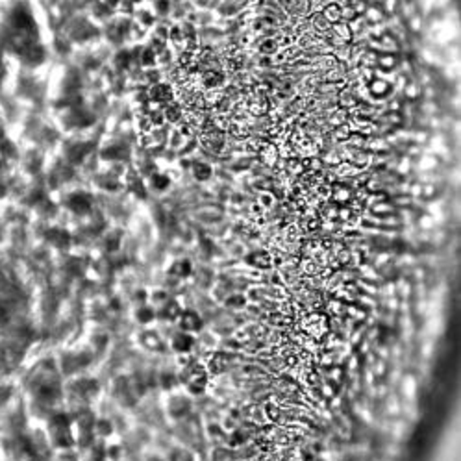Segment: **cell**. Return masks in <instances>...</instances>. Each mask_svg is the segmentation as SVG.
<instances>
[{"instance_id":"d6986e66","label":"cell","mask_w":461,"mask_h":461,"mask_svg":"<svg viewBox=\"0 0 461 461\" xmlns=\"http://www.w3.org/2000/svg\"><path fill=\"white\" fill-rule=\"evenodd\" d=\"M328 32L332 35V41H335V44H346L352 37L348 26H344V24H335V28H330Z\"/></svg>"},{"instance_id":"4dcf8cb0","label":"cell","mask_w":461,"mask_h":461,"mask_svg":"<svg viewBox=\"0 0 461 461\" xmlns=\"http://www.w3.org/2000/svg\"><path fill=\"white\" fill-rule=\"evenodd\" d=\"M93 11H94V15L98 17V19H108V17L111 15V10L106 4H102L100 0H94Z\"/></svg>"},{"instance_id":"5bb4252c","label":"cell","mask_w":461,"mask_h":461,"mask_svg":"<svg viewBox=\"0 0 461 461\" xmlns=\"http://www.w3.org/2000/svg\"><path fill=\"white\" fill-rule=\"evenodd\" d=\"M169 274L174 278H180V280H185V278L193 274V263H191V260H185V258L176 260L169 267Z\"/></svg>"},{"instance_id":"8d00e7d4","label":"cell","mask_w":461,"mask_h":461,"mask_svg":"<svg viewBox=\"0 0 461 461\" xmlns=\"http://www.w3.org/2000/svg\"><path fill=\"white\" fill-rule=\"evenodd\" d=\"M154 6H156V11H158L160 15H165V13H169V10H171V0H156Z\"/></svg>"},{"instance_id":"f1b7e54d","label":"cell","mask_w":461,"mask_h":461,"mask_svg":"<svg viewBox=\"0 0 461 461\" xmlns=\"http://www.w3.org/2000/svg\"><path fill=\"white\" fill-rule=\"evenodd\" d=\"M376 65L382 69V71H391L394 65H396V58L393 54H385V56H378L376 58Z\"/></svg>"},{"instance_id":"52a82bcc","label":"cell","mask_w":461,"mask_h":461,"mask_svg":"<svg viewBox=\"0 0 461 461\" xmlns=\"http://www.w3.org/2000/svg\"><path fill=\"white\" fill-rule=\"evenodd\" d=\"M246 106L252 115H265L269 111V98L265 96V91H260V87H255L248 96Z\"/></svg>"},{"instance_id":"e0dca14e","label":"cell","mask_w":461,"mask_h":461,"mask_svg":"<svg viewBox=\"0 0 461 461\" xmlns=\"http://www.w3.org/2000/svg\"><path fill=\"white\" fill-rule=\"evenodd\" d=\"M258 156H260V160L265 163V165H274L278 161V148L276 144L272 143H265V144H260V148H258Z\"/></svg>"},{"instance_id":"d6a6232c","label":"cell","mask_w":461,"mask_h":461,"mask_svg":"<svg viewBox=\"0 0 461 461\" xmlns=\"http://www.w3.org/2000/svg\"><path fill=\"white\" fill-rule=\"evenodd\" d=\"M311 24H313V28H315L317 32H328V30H330V26H332V24H330V22H328L322 15L313 17Z\"/></svg>"},{"instance_id":"44dd1931","label":"cell","mask_w":461,"mask_h":461,"mask_svg":"<svg viewBox=\"0 0 461 461\" xmlns=\"http://www.w3.org/2000/svg\"><path fill=\"white\" fill-rule=\"evenodd\" d=\"M191 171H193V176L194 180H198V182H206V180H210L211 178V167L208 165V163H204V161H194L193 165H191Z\"/></svg>"},{"instance_id":"ac0fdd59","label":"cell","mask_w":461,"mask_h":461,"mask_svg":"<svg viewBox=\"0 0 461 461\" xmlns=\"http://www.w3.org/2000/svg\"><path fill=\"white\" fill-rule=\"evenodd\" d=\"M135 321L139 322V324H152V322L156 321V310L152 308V305L148 304H141L135 310Z\"/></svg>"},{"instance_id":"60d3db41","label":"cell","mask_w":461,"mask_h":461,"mask_svg":"<svg viewBox=\"0 0 461 461\" xmlns=\"http://www.w3.org/2000/svg\"><path fill=\"white\" fill-rule=\"evenodd\" d=\"M148 80L150 83L154 85V83H158V80H160V74H158V71H150L148 72Z\"/></svg>"},{"instance_id":"7c38bea8","label":"cell","mask_w":461,"mask_h":461,"mask_svg":"<svg viewBox=\"0 0 461 461\" xmlns=\"http://www.w3.org/2000/svg\"><path fill=\"white\" fill-rule=\"evenodd\" d=\"M89 152H91V143L72 144V146H69V150H67L69 163H72V165H80V163H83V160L87 158Z\"/></svg>"},{"instance_id":"cb8c5ba5","label":"cell","mask_w":461,"mask_h":461,"mask_svg":"<svg viewBox=\"0 0 461 461\" xmlns=\"http://www.w3.org/2000/svg\"><path fill=\"white\" fill-rule=\"evenodd\" d=\"M150 185H152V189L160 191V193L161 191H167L169 185H171V178L161 174V172H152L150 174Z\"/></svg>"},{"instance_id":"ab89813d","label":"cell","mask_w":461,"mask_h":461,"mask_svg":"<svg viewBox=\"0 0 461 461\" xmlns=\"http://www.w3.org/2000/svg\"><path fill=\"white\" fill-rule=\"evenodd\" d=\"M100 2H102V4H106V6H108V8H110L111 11H113V10H117V8H119V6L122 4V0H100Z\"/></svg>"},{"instance_id":"2e32d148","label":"cell","mask_w":461,"mask_h":461,"mask_svg":"<svg viewBox=\"0 0 461 461\" xmlns=\"http://www.w3.org/2000/svg\"><path fill=\"white\" fill-rule=\"evenodd\" d=\"M369 91H371V94L374 98H385V96L393 91V87H391V83H389L387 80H383V78H374V80L369 82Z\"/></svg>"},{"instance_id":"d590c367","label":"cell","mask_w":461,"mask_h":461,"mask_svg":"<svg viewBox=\"0 0 461 461\" xmlns=\"http://www.w3.org/2000/svg\"><path fill=\"white\" fill-rule=\"evenodd\" d=\"M169 39L174 41V43H182L183 41V33H182V26H172L169 30Z\"/></svg>"},{"instance_id":"277c9868","label":"cell","mask_w":461,"mask_h":461,"mask_svg":"<svg viewBox=\"0 0 461 461\" xmlns=\"http://www.w3.org/2000/svg\"><path fill=\"white\" fill-rule=\"evenodd\" d=\"M194 335L189 332H183V330H178L174 332L171 339V348L176 352V354H189L191 350L194 348Z\"/></svg>"},{"instance_id":"5b68a950","label":"cell","mask_w":461,"mask_h":461,"mask_svg":"<svg viewBox=\"0 0 461 461\" xmlns=\"http://www.w3.org/2000/svg\"><path fill=\"white\" fill-rule=\"evenodd\" d=\"M182 310L183 308L180 305V302L169 296V298L160 305V310H156V319L167 321V322H176L180 313H182Z\"/></svg>"},{"instance_id":"ba28073f","label":"cell","mask_w":461,"mask_h":461,"mask_svg":"<svg viewBox=\"0 0 461 461\" xmlns=\"http://www.w3.org/2000/svg\"><path fill=\"white\" fill-rule=\"evenodd\" d=\"M128 156H130V150H128L126 144L121 143L106 144L104 148L100 150V158L106 161H124Z\"/></svg>"},{"instance_id":"ffe728a7","label":"cell","mask_w":461,"mask_h":461,"mask_svg":"<svg viewBox=\"0 0 461 461\" xmlns=\"http://www.w3.org/2000/svg\"><path fill=\"white\" fill-rule=\"evenodd\" d=\"M324 19H326L330 24H339L343 21V8L339 4H328L321 13Z\"/></svg>"},{"instance_id":"6da1fadb","label":"cell","mask_w":461,"mask_h":461,"mask_svg":"<svg viewBox=\"0 0 461 461\" xmlns=\"http://www.w3.org/2000/svg\"><path fill=\"white\" fill-rule=\"evenodd\" d=\"M180 382L187 387L189 394H202L208 387V374L196 361H189L185 363V369L182 371Z\"/></svg>"},{"instance_id":"9c48e42d","label":"cell","mask_w":461,"mask_h":461,"mask_svg":"<svg viewBox=\"0 0 461 461\" xmlns=\"http://www.w3.org/2000/svg\"><path fill=\"white\" fill-rule=\"evenodd\" d=\"M148 96L152 102L167 106L172 102V89H171V85H167V83L158 82V83H154V85H150Z\"/></svg>"},{"instance_id":"74e56055","label":"cell","mask_w":461,"mask_h":461,"mask_svg":"<svg viewBox=\"0 0 461 461\" xmlns=\"http://www.w3.org/2000/svg\"><path fill=\"white\" fill-rule=\"evenodd\" d=\"M163 122H165V117H163L161 111H152V113H150V124H154V126H161Z\"/></svg>"},{"instance_id":"e575fe53","label":"cell","mask_w":461,"mask_h":461,"mask_svg":"<svg viewBox=\"0 0 461 461\" xmlns=\"http://www.w3.org/2000/svg\"><path fill=\"white\" fill-rule=\"evenodd\" d=\"M291 11L294 15H305L308 11V2L305 0H294V6H291Z\"/></svg>"},{"instance_id":"7a4b0ae2","label":"cell","mask_w":461,"mask_h":461,"mask_svg":"<svg viewBox=\"0 0 461 461\" xmlns=\"http://www.w3.org/2000/svg\"><path fill=\"white\" fill-rule=\"evenodd\" d=\"M178 324H180V330L189 333H198L202 328H204V321L200 317L198 311L194 310H182L180 317H178Z\"/></svg>"},{"instance_id":"83f0119b","label":"cell","mask_w":461,"mask_h":461,"mask_svg":"<svg viewBox=\"0 0 461 461\" xmlns=\"http://www.w3.org/2000/svg\"><path fill=\"white\" fill-rule=\"evenodd\" d=\"M339 104H341V108L348 110V108H354V106L357 104V100H355V96H354V93H352V91H348V89H343V91L339 93Z\"/></svg>"},{"instance_id":"30bf717a","label":"cell","mask_w":461,"mask_h":461,"mask_svg":"<svg viewBox=\"0 0 461 461\" xmlns=\"http://www.w3.org/2000/svg\"><path fill=\"white\" fill-rule=\"evenodd\" d=\"M94 35H98V30L91 24V22L87 21H78L76 26L72 28L71 32V37L74 39V41H89L91 37H94Z\"/></svg>"},{"instance_id":"8992f818","label":"cell","mask_w":461,"mask_h":461,"mask_svg":"<svg viewBox=\"0 0 461 461\" xmlns=\"http://www.w3.org/2000/svg\"><path fill=\"white\" fill-rule=\"evenodd\" d=\"M94 122V117L91 111H87L83 106H76L71 108L69 111V124L74 128H87Z\"/></svg>"},{"instance_id":"836d02e7","label":"cell","mask_w":461,"mask_h":461,"mask_svg":"<svg viewBox=\"0 0 461 461\" xmlns=\"http://www.w3.org/2000/svg\"><path fill=\"white\" fill-rule=\"evenodd\" d=\"M276 48H278V41H274V39H267V41H263L260 44V52H263V54H274Z\"/></svg>"},{"instance_id":"8fae6325","label":"cell","mask_w":461,"mask_h":461,"mask_svg":"<svg viewBox=\"0 0 461 461\" xmlns=\"http://www.w3.org/2000/svg\"><path fill=\"white\" fill-rule=\"evenodd\" d=\"M244 261L248 263L250 267L254 269H271L272 267V255L267 252V250H255V252H250Z\"/></svg>"},{"instance_id":"7402d4cb","label":"cell","mask_w":461,"mask_h":461,"mask_svg":"<svg viewBox=\"0 0 461 461\" xmlns=\"http://www.w3.org/2000/svg\"><path fill=\"white\" fill-rule=\"evenodd\" d=\"M132 61H133V58H132V50H119L115 54V60H113V63H115V67H117V71H126L128 67L132 65Z\"/></svg>"},{"instance_id":"f546056e","label":"cell","mask_w":461,"mask_h":461,"mask_svg":"<svg viewBox=\"0 0 461 461\" xmlns=\"http://www.w3.org/2000/svg\"><path fill=\"white\" fill-rule=\"evenodd\" d=\"M350 198V189L346 185H335V193H333V200L337 204H343Z\"/></svg>"},{"instance_id":"3957f363","label":"cell","mask_w":461,"mask_h":461,"mask_svg":"<svg viewBox=\"0 0 461 461\" xmlns=\"http://www.w3.org/2000/svg\"><path fill=\"white\" fill-rule=\"evenodd\" d=\"M65 206L74 215H87L93 208V200L87 193H71L67 196Z\"/></svg>"},{"instance_id":"1f68e13d","label":"cell","mask_w":461,"mask_h":461,"mask_svg":"<svg viewBox=\"0 0 461 461\" xmlns=\"http://www.w3.org/2000/svg\"><path fill=\"white\" fill-rule=\"evenodd\" d=\"M160 380H161L160 383H161V387H163V389H171V387H174V385L178 383L176 374H172V372H163Z\"/></svg>"},{"instance_id":"f35d334b","label":"cell","mask_w":461,"mask_h":461,"mask_svg":"<svg viewBox=\"0 0 461 461\" xmlns=\"http://www.w3.org/2000/svg\"><path fill=\"white\" fill-rule=\"evenodd\" d=\"M152 21H154V17L150 15L148 11H141V13H139V22H141V28L152 24Z\"/></svg>"},{"instance_id":"603a6c76","label":"cell","mask_w":461,"mask_h":461,"mask_svg":"<svg viewBox=\"0 0 461 461\" xmlns=\"http://www.w3.org/2000/svg\"><path fill=\"white\" fill-rule=\"evenodd\" d=\"M128 189H130L137 198H146L144 183H143V180H141V176H137V174H132V176H130V180H128Z\"/></svg>"},{"instance_id":"d4e9b609","label":"cell","mask_w":461,"mask_h":461,"mask_svg":"<svg viewBox=\"0 0 461 461\" xmlns=\"http://www.w3.org/2000/svg\"><path fill=\"white\" fill-rule=\"evenodd\" d=\"M163 117H165V121H169V122H180L182 121V117H183V111H182V108L178 104H167L165 106V111H163Z\"/></svg>"},{"instance_id":"484cf974","label":"cell","mask_w":461,"mask_h":461,"mask_svg":"<svg viewBox=\"0 0 461 461\" xmlns=\"http://www.w3.org/2000/svg\"><path fill=\"white\" fill-rule=\"evenodd\" d=\"M156 61H158V54H156L150 46H144L143 50H139V63H141L143 67L156 65Z\"/></svg>"},{"instance_id":"4fadbf2b","label":"cell","mask_w":461,"mask_h":461,"mask_svg":"<svg viewBox=\"0 0 461 461\" xmlns=\"http://www.w3.org/2000/svg\"><path fill=\"white\" fill-rule=\"evenodd\" d=\"M46 239L50 244H54L58 248H67L71 244V233L63 230V228H52L46 232Z\"/></svg>"},{"instance_id":"9a60e30c","label":"cell","mask_w":461,"mask_h":461,"mask_svg":"<svg viewBox=\"0 0 461 461\" xmlns=\"http://www.w3.org/2000/svg\"><path fill=\"white\" fill-rule=\"evenodd\" d=\"M202 83L208 89L221 87L224 83V72L221 69H210V71H202Z\"/></svg>"},{"instance_id":"4316f807","label":"cell","mask_w":461,"mask_h":461,"mask_svg":"<svg viewBox=\"0 0 461 461\" xmlns=\"http://www.w3.org/2000/svg\"><path fill=\"white\" fill-rule=\"evenodd\" d=\"M224 305L226 308H230V310H243L244 305H246V298H244V294H230L226 300H224Z\"/></svg>"}]
</instances>
